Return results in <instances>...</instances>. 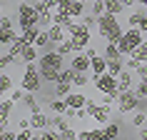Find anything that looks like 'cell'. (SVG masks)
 <instances>
[{
	"label": "cell",
	"mask_w": 147,
	"mask_h": 140,
	"mask_svg": "<svg viewBox=\"0 0 147 140\" xmlns=\"http://www.w3.org/2000/svg\"><path fill=\"white\" fill-rule=\"evenodd\" d=\"M92 60V65H90V70H92V78L95 75H102V73H107V58L105 55H95V58H90Z\"/></svg>",
	"instance_id": "obj_11"
},
{
	"label": "cell",
	"mask_w": 147,
	"mask_h": 140,
	"mask_svg": "<svg viewBox=\"0 0 147 140\" xmlns=\"http://www.w3.org/2000/svg\"><path fill=\"white\" fill-rule=\"evenodd\" d=\"M38 68H40V73H42V80H45V83H57L60 73L65 70V58H62L57 50H45V53H40V58H38Z\"/></svg>",
	"instance_id": "obj_1"
},
{
	"label": "cell",
	"mask_w": 147,
	"mask_h": 140,
	"mask_svg": "<svg viewBox=\"0 0 147 140\" xmlns=\"http://www.w3.org/2000/svg\"><path fill=\"white\" fill-rule=\"evenodd\" d=\"M80 20H82V25H85V28H90V30H92V28H97V15H92V13H85Z\"/></svg>",
	"instance_id": "obj_38"
},
{
	"label": "cell",
	"mask_w": 147,
	"mask_h": 140,
	"mask_svg": "<svg viewBox=\"0 0 147 140\" xmlns=\"http://www.w3.org/2000/svg\"><path fill=\"white\" fill-rule=\"evenodd\" d=\"M3 3H20V0H3Z\"/></svg>",
	"instance_id": "obj_54"
},
{
	"label": "cell",
	"mask_w": 147,
	"mask_h": 140,
	"mask_svg": "<svg viewBox=\"0 0 147 140\" xmlns=\"http://www.w3.org/2000/svg\"><path fill=\"white\" fill-rule=\"evenodd\" d=\"M3 140H18V133H13V130H3Z\"/></svg>",
	"instance_id": "obj_48"
},
{
	"label": "cell",
	"mask_w": 147,
	"mask_h": 140,
	"mask_svg": "<svg viewBox=\"0 0 147 140\" xmlns=\"http://www.w3.org/2000/svg\"><path fill=\"white\" fill-rule=\"evenodd\" d=\"M140 30H142V33H147V18L142 20V23H140Z\"/></svg>",
	"instance_id": "obj_52"
},
{
	"label": "cell",
	"mask_w": 147,
	"mask_h": 140,
	"mask_svg": "<svg viewBox=\"0 0 147 140\" xmlns=\"http://www.w3.org/2000/svg\"><path fill=\"white\" fill-rule=\"evenodd\" d=\"M38 138H42V140H62V138H60V130H50V128L40 130Z\"/></svg>",
	"instance_id": "obj_35"
},
{
	"label": "cell",
	"mask_w": 147,
	"mask_h": 140,
	"mask_svg": "<svg viewBox=\"0 0 147 140\" xmlns=\"http://www.w3.org/2000/svg\"><path fill=\"white\" fill-rule=\"evenodd\" d=\"M90 13L100 18L105 13V0H90Z\"/></svg>",
	"instance_id": "obj_36"
},
{
	"label": "cell",
	"mask_w": 147,
	"mask_h": 140,
	"mask_svg": "<svg viewBox=\"0 0 147 140\" xmlns=\"http://www.w3.org/2000/svg\"><path fill=\"white\" fill-rule=\"evenodd\" d=\"M30 3H35V0H30Z\"/></svg>",
	"instance_id": "obj_58"
},
{
	"label": "cell",
	"mask_w": 147,
	"mask_h": 140,
	"mask_svg": "<svg viewBox=\"0 0 147 140\" xmlns=\"http://www.w3.org/2000/svg\"><path fill=\"white\" fill-rule=\"evenodd\" d=\"M13 108H15V103L10 100V98H8V100H3V103H0V118H8V120H10Z\"/></svg>",
	"instance_id": "obj_34"
},
{
	"label": "cell",
	"mask_w": 147,
	"mask_h": 140,
	"mask_svg": "<svg viewBox=\"0 0 147 140\" xmlns=\"http://www.w3.org/2000/svg\"><path fill=\"white\" fill-rule=\"evenodd\" d=\"M40 30H42L40 25H30V28H23V30H20V35H23V40L28 43V45H32V43H35V38H38V33H40Z\"/></svg>",
	"instance_id": "obj_20"
},
{
	"label": "cell",
	"mask_w": 147,
	"mask_h": 140,
	"mask_svg": "<svg viewBox=\"0 0 147 140\" xmlns=\"http://www.w3.org/2000/svg\"><path fill=\"white\" fill-rule=\"evenodd\" d=\"M107 60H115V58H125L122 53H120V48H117V43H105V48L100 50Z\"/></svg>",
	"instance_id": "obj_19"
},
{
	"label": "cell",
	"mask_w": 147,
	"mask_h": 140,
	"mask_svg": "<svg viewBox=\"0 0 147 140\" xmlns=\"http://www.w3.org/2000/svg\"><path fill=\"white\" fill-rule=\"evenodd\" d=\"M65 100H67V108H75V110H80V108H85L87 98H85L82 93H70L67 98H65Z\"/></svg>",
	"instance_id": "obj_18"
},
{
	"label": "cell",
	"mask_w": 147,
	"mask_h": 140,
	"mask_svg": "<svg viewBox=\"0 0 147 140\" xmlns=\"http://www.w3.org/2000/svg\"><path fill=\"white\" fill-rule=\"evenodd\" d=\"M117 110H120V115L125 113H132V110H137V93L135 90H122L120 98H117Z\"/></svg>",
	"instance_id": "obj_8"
},
{
	"label": "cell",
	"mask_w": 147,
	"mask_h": 140,
	"mask_svg": "<svg viewBox=\"0 0 147 140\" xmlns=\"http://www.w3.org/2000/svg\"><path fill=\"white\" fill-rule=\"evenodd\" d=\"M120 3H122L125 8H132V5H137V0H120Z\"/></svg>",
	"instance_id": "obj_51"
},
{
	"label": "cell",
	"mask_w": 147,
	"mask_h": 140,
	"mask_svg": "<svg viewBox=\"0 0 147 140\" xmlns=\"http://www.w3.org/2000/svg\"><path fill=\"white\" fill-rule=\"evenodd\" d=\"M0 25H3V28H15L18 20H13L10 15H0Z\"/></svg>",
	"instance_id": "obj_42"
},
{
	"label": "cell",
	"mask_w": 147,
	"mask_h": 140,
	"mask_svg": "<svg viewBox=\"0 0 147 140\" xmlns=\"http://www.w3.org/2000/svg\"><path fill=\"white\" fill-rule=\"evenodd\" d=\"M40 58V48L38 45H25L20 53V63H38Z\"/></svg>",
	"instance_id": "obj_12"
},
{
	"label": "cell",
	"mask_w": 147,
	"mask_h": 140,
	"mask_svg": "<svg viewBox=\"0 0 147 140\" xmlns=\"http://www.w3.org/2000/svg\"><path fill=\"white\" fill-rule=\"evenodd\" d=\"M135 93H137L140 98H147V80H140L137 88H135Z\"/></svg>",
	"instance_id": "obj_43"
},
{
	"label": "cell",
	"mask_w": 147,
	"mask_h": 140,
	"mask_svg": "<svg viewBox=\"0 0 147 140\" xmlns=\"http://www.w3.org/2000/svg\"><path fill=\"white\" fill-rule=\"evenodd\" d=\"M145 33L140 30V28H127V30L122 33V38H120V43H117V48H120V53L127 58V55H132L135 50H137L142 43H145V38H142Z\"/></svg>",
	"instance_id": "obj_4"
},
{
	"label": "cell",
	"mask_w": 147,
	"mask_h": 140,
	"mask_svg": "<svg viewBox=\"0 0 147 140\" xmlns=\"http://www.w3.org/2000/svg\"><path fill=\"white\" fill-rule=\"evenodd\" d=\"M78 140H105V128H92V130H78Z\"/></svg>",
	"instance_id": "obj_13"
},
{
	"label": "cell",
	"mask_w": 147,
	"mask_h": 140,
	"mask_svg": "<svg viewBox=\"0 0 147 140\" xmlns=\"http://www.w3.org/2000/svg\"><path fill=\"white\" fill-rule=\"evenodd\" d=\"M32 8H35L38 15H40V13H45V10H47V0H35V3H32Z\"/></svg>",
	"instance_id": "obj_44"
},
{
	"label": "cell",
	"mask_w": 147,
	"mask_h": 140,
	"mask_svg": "<svg viewBox=\"0 0 147 140\" xmlns=\"http://www.w3.org/2000/svg\"><path fill=\"white\" fill-rule=\"evenodd\" d=\"M82 15H85V3L72 0V3H70V18H72V20H80Z\"/></svg>",
	"instance_id": "obj_24"
},
{
	"label": "cell",
	"mask_w": 147,
	"mask_h": 140,
	"mask_svg": "<svg viewBox=\"0 0 147 140\" xmlns=\"http://www.w3.org/2000/svg\"><path fill=\"white\" fill-rule=\"evenodd\" d=\"M145 18H147L145 10H132L130 18H127V25H130V28H140V23H142Z\"/></svg>",
	"instance_id": "obj_25"
},
{
	"label": "cell",
	"mask_w": 147,
	"mask_h": 140,
	"mask_svg": "<svg viewBox=\"0 0 147 140\" xmlns=\"http://www.w3.org/2000/svg\"><path fill=\"white\" fill-rule=\"evenodd\" d=\"M102 128H105V140H117L122 135V125L120 123H112V120H110V123H105Z\"/></svg>",
	"instance_id": "obj_15"
},
{
	"label": "cell",
	"mask_w": 147,
	"mask_h": 140,
	"mask_svg": "<svg viewBox=\"0 0 147 140\" xmlns=\"http://www.w3.org/2000/svg\"><path fill=\"white\" fill-rule=\"evenodd\" d=\"M55 50H57L62 58H67V55L72 53V43H70V38H67V40H60V43H55Z\"/></svg>",
	"instance_id": "obj_32"
},
{
	"label": "cell",
	"mask_w": 147,
	"mask_h": 140,
	"mask_svg": "<svg viewBox=\"0 0 147 140\" xmlns=\"http://www.w3.org/2000/svg\"><path fill=\"white\" fill-rule=\"evenodd\" d=\"M53 93H55V98H67V95L72 93V83H67V80H57L55 88H53Z\"/></svg>",
	"instance_id": "obj_16"
},
{
	"label": "cell",
	"mask_w": 147,
	"mask_h": 140,
	"mask_svg": "<svg viewBox=\"0 0 147 140\" xmlns=\"http://www.w3.org/2000/svg\"><path fill=\"white\" fill-rule=\"evenodd\" d=\"M70 65H72L75 70H80V73H87V70H90V65H92V60H90V55L82 50V53H75V55H72Z\"/></svg>",
	"instance_id": "obj_9"
},
{
	"label": "cell",
	"mask_w": 147,
	"mask_h": 140,
	"mask_svg": "<svg viewBox=\"0 0 147 140\" xmlns=\"http://www.w3.org/2000/svg\"><path fill=\"white\" fill-rule=\"evenodd\" d=\"M60 138L62 140H78V130H72V128H65V130H60Z\"/></svg>",
	"instance_id": "obj_41"
},
{
	"label": "cell",
	"mask_w": 147,
	"mask_h": 140,
	"mask_svg": "<svg viewBox=\"0 0 147 140\" xmlns=\"http://www.w3.org/2000/svg\"><path fill=\"white\" fill-rule=\"evenodd\" d=\"M117 98H120V90H115V93H102V103L105 105H117Z\"/></svg>",
	"instance_id": "obj_39"
},
{
	"label": "cell",
	"mask_w": 147,
	"mask_h": 140,
	"mask_svg": "<svg viewBox=\"0 0 147 140\" xmlns=\"http://www.w3.org/2000/svg\"><path fill=\"white\" fill-rule=\"evenodd\" d=\"M13 90V78H10L5 70H0V95H5Z\"/></svg>",
	"instance_id": "obj_26"
},
{
	"label": "cell",
	"mask_w": 147,
	"mask_h": 140,
	"mask_svg": "<svg viewBox=\"0 0 147 140\" xmlns=\"http://www.w3.org/2000/svg\"><path fill=\"white\" fill-rule=\"evenodd\" d=\"M13 63H18V60H15V58H13V55L8 53V50H5V53L0 55V70H8L10 65H13Z\"/></svg>",
	"instance_id": "obj_37"
},
{
	"label": "cell",
	"mask_w": 147,
	"mask_h": 140,
	"mask_svg": "<svg viewBox=\"0 0 147 140\" xmlns=\"http://www.w3.org/2000/svg\"><path fill=\"white\" fill-rule=\"evenodd\" d=\"M38 25L42 30H47L50 25H53V10H45V13H40L38 15Z\"/></svg>",
	"instance_id": "obj_31"
},
{
	"label": "cell",
	"mask_w": 147,
	"mask_h": 140,
	"mask_svg": "<svg viewBox=\"0 0 147 140\" xmlns=\"http://www.w3.org/2000/svg\"><path fill=\"white\" fill-rule=\"evenodd\" d=\"M25 45H28V43L23 40V35H18V38H15V40H13V43L8 45V53L13 55L15 60H20V53H23V48H25Z\"/></svg>",
	"instance_id": "obj_17"
},
{
	"label": "cell",
	"mask_w": 147,
	"mask_h": 140,
	"mask_svg": "<svg viewBox=\"0 0 147 140\" xmlns=\"http://www.w3.org/2000/svg\"><path fill=\"white\" fill-rule=\"evenodd\" d=\"M125 10V5L120 0H105V13H112V15H120Z\"/></svg>",
	"instance_id": "obj_29"
},
{
	"label": "cell",
	"mask_w": 147,
	"mask_h": 140,
	"mask_svg": "<svg viewBox=\"0 0 147 140\" xmlns=\"http://www.w3.org/2000/svg\"><path fill=\"white\" fill-rule=\"evenodd\" d=\"M65 28H62V25H57V23H53L50 25V28H47V35H50V40H53V43H60V40H65Z\"/></svg>",
	"instance_id": "obj_21"
},
{
	"label": "cell",
	"mask_w": 147,
	"mask_h": 140,
	"mask_svg": "<svg viewBox=\"0 0 147 140\" xmlns=\"http://www.w3.org/2000/svg\"><path fill=\"white\" fill-rule=\"evenodd\" d=\"M87 83H90L87 73H80V70H75V75H72V85H78V88H85Z\"/></svg>",
	"instance_id": "obj_33"
},
{
	"label": "cell",
	"mask_w": 147,
	"mask_h": 140,
	"mask_svg": "<svg viewBox=\"0 0 147 140\" xmlns=\"http://www.w3.org/2000/svg\"><path fill=\"white\" fill-rule=\"evenodd\" d=\"M132 58H137L140 63H147V45H145V43H142V45H140L137 50L132 53Z\"/></svg>",
	"instance_id": "obj_40"
},
{
	"label": "cell",
	"mask_w": 147,
	"mask_h": 140,
	"mask_svg": "<svg viewBox=\"0 0 147 140\" xmlns=\"http://www.w3.org/2000/svg\"><path fill=\"white\" fill-rule=\"evenodd\" d=\"M0 13H3V5H0Z\"/></svg>",
	"instance_id": "obj_56"
},
{
	"label": "cell",
	"mask_w": 147,
	"mask_h": 140,
	"mask_svg": "<svg viewBox=\"0 0 147 140\" xmlns=\"http://www.w3.org/2000/svg\"><path fill=\"white\" fill-rule=\"evenodd\" d=\"M137 5H142V8H147V0H137Z\"/></svg>",
	"instance_id": "obj_53"
},
{
	"label": "cell",
	"mask_w": 147,
	"mask_h": 140,
	"mask_svg": "<svg viewBox=\"0 0 147 140\" xmlns=\"http://www.w3.org/2000/svg\"><path fill=\"white\" fill-rule=\"evenodd\" d=\"M18 35H20V33H18L15 28H3V25H0V43H3V45H10Z\"/></svg>",
	"instance_id": "obj_22"
},
{
	"label": "cell",
	"mask_w": 147,
	"mask_h": 140,
	"mask_svg": "<svg viewBox=\"0 0 147 140\" xmlns=\"http://www.w3.org/2000/svg\"><path fill=\"white\" fill-rule=\"evenodd\" d=\"M50 110L65 115V110H67V100H65V98H53V100H50Z\"/></svg>",
	"instance_id": "obj_30"
},
{
	"label": "cell",
	"mask_w": 147,
	"mask_h": 140,
	"mask_svg": "<svg viewBox=\"0 0 147 140\" xmlns=\"http://www.w3.org/2000/svg\"><path fill=\"white\" fill-rule=\"evenodd\" d=\"M35 95H38V93H25L23 95V105L30 110V113H38V110H40V103H38Z\"/></svg>",
	"instance_id": "obj_23"
},
{
	"label": "cell",
	"mask_w": 147,
	"mask_h": 140,
	"mask_svg": "<svg viewBox=\"0 0 147 140\" xmlns=\"http://www.w3.org/2000/svg\"><path fill=\"white\" fill-rule=\"evenodd\" d=\"M145 45H147V38H145Z\"/></svg>",
	"instance_id": "obj_57"
},
{
	"label": "cell",
	"mask_w": 147,
	"mask_h": 140,
	"mask_svg": "<svg viewBox=\"0 0 147 140\" xmlns=\"http://www.w3.org/2000/svg\"><path fill=\"white\" fill-rule=\"evenodd\" d=\"M130 125H132V128H142V125H147V110H135Z\"/></svg>",
	"instance_id": "obj_28"
},
{
	"label": "cell",
	"mask_w": 147,
	"mask_h": 140,
	"mask_svg": "<svg viewBox=\"0 0 147 140\" xmlns=\"http://www.w3.org/2000/svg\"><path fill=\"white\" fill-rule=\"evenodd\" d=\"M135 73H137V78H140V80H147V63H140Z\"/></svg>",
	"instance_id": "obj_46"
},
{
	"label": "cell",
	"mask_w": 147,
	"mask_h": 140,
	"mask_svg": "<svg viewBox=\"0 0 147 140\" xmlns=\"http://www.w3.org/2000/svg\"><path fill=\"white\" fill-rule=\"evenodd\" d=\"M80 3H90V0H80Z\"/></svg>",
	"instance_id": "obj_55"
},
{
	"label": "cell",
	"mask_w": 147,
	"mask_h": 140,
	"mask_svg": "<svg viewBox=\"0 0 147 140\" xmlns=\"http://www.w3.org/2000/svg\"><path fill=\"white\" fill-rule=\"evenodd\" d=\"M85 53L90 55V58H95V55H100V50H97V48H90V45H87V48H85Z\"/></svg>",
	"instance_id": "obj_50"
},
{
	"label": "cell",
	"mask_w": 147,
	"mask_h": 140,
	"mask_svg": "<svg viewBox=\"0 0 147 140\" xmlns=\"http://www.w3.org/2000/svg\"><path fill=\"white\" fill-rule=\"evenodd\" d=\"M30 128L32 130H45V128H50V118L42 113V110H38V113H30Z\"/></svg>",
	"instance_id": "obj_10"
},
{
	"label": "cell",
	"mask_w": 147,
	"mask_h": 140,
	"mask_svg": "<svg viewBox=\"0 0 147 140\" xmlns=\"http://www.w3.org/2000/svg\"><path fill=\"white\" fill-rule=\"evenodd\" d=\"M23 128H30V118H20L18 120V130H23Z\"/></svg>",
	"instance_id": "obj_49"
},
{
	"label": "cell",
	"mask_w": 147,
	"mask_h": 140,
	"mask_svg": "<svg viewBox=\"0 0 147 140\" xmlns=\"http://www.w3.org/2000/svg\"><path fill=\"white\" fill-rule=\"evenodd\" d=\"M92 85L97 93H115L117 90V75H112V73H102V75H95L92 78Z\"/></svg>",
	"instance_id": "obj_7"
},
{
	"label": "cell",
	"mask_w": 147,
	"mask_h": 140,
	"mask_svg": "<svg viewBox=\"0 0 147 140\" xmlns=\"http://www.w3.org/2000/svg\"><path fill=\"white\" fill-rule=\"evenodd\" d=\"M85 110H87V115L92 118L95 123H100V125L110 123V115H112V105H105V103H95L92 98H87Z\"/></svg>",
	"instance_id": "obj_5"
},
{
	"label": "cell",
	"mask_w": 147,
	"mask_h": 140,
	"mask_svg": "<svg viewBox=\"0 0 147 140\" xmlns=\"http://www.w3.org/2000/svg\"><path fill=\"white\" fill-rule=\"evenodd\" d=\"M45 85L42 80V73H40L38 63H25V70H23V78H20V88L25 93H40Z\"/></svg>",
	"instance_id": "obj_3"
},
{
	"label": "cell",
	"mask_w": 147,
	"mask_h": 140,
	"mask_svg": "<svg viewBox=\"0 0 147 140\" xmlns=\"http://www.w3.org/2000/svg\"><path fill=\"white\" fill-rule=\"evenodd\" d=\"M137 65H140V60H137V58L127 55V60H125V68H130V70H137Z\"/></svg>",
	"instance_id": "obj_47"
},
{
	"label": "cell",
	"mask_w": 147,
	"mask_h": 140,
	"mask_svg": "<svg viewBox=\"0 0 147 140\" xmlns=\"http://www.w3.org/2000/svg\"><path fill=\"white\" fill-rule=\"evenodd\" d=\"M18 28H30V25H38V13L32 8V3H18V13H15Z\"/></svg>",
	"instance_id": "obj_6"
},
{
	"label": "cell",
	"mask_w": 147,
	"mask_h": 140,
	"mask_svg": "<svg viewBox=\"0 0 147 140\" xmlns=\"http://www.w3.org/2000/svg\"><path fill=\"white\" fill-rule=\"evenodd\" d=\"M23 95H25L23 88H18V90H10V100H13V103H20V100H23Z\"/></svg>",
	"instance_id": "obj_45"
},
{
	"label": "cell",
	"mask_w": 147,
	"mask_h": 140,
	"mask_svg": "<svg viewBox=\"0 0 147 140\" xmlns=\"http://www.w3.org/2000/svg\"><path fill=\"white\" fill-rule=\"evenodd\" d=\"M132 88V70L130 68H125L120 75H117V90L122 93V90H130Z\"/></svg>",
	"instance_id": "obj_14"
},
{
	"label": "cell",
	"mask_w": 147,
	"mask_h": 140,
	"mask_svg": "<svg viewBox=\"0 0 147 140\" xmlns=\"http://www.w3.org/2000/svg\"><path fill=\"white\" fill-rule=\"evenodd\" d=\"M97 33H100L102 40H107V43H120V38H122V25H120V20H117V15H112V13H102L100 18H97Z\"/></svg>",
	"instance_id": "obj_2"
},
{
	"label": "cell",
	"mask_w": 147,
	"mask_h": 140,
	"mask_svg": "<svg viewBox=\"0 0 147 140\" xmlns=\"http://www.w3.org/2000/svg\"><path fill=\"white\" fill-rule=\"evenodd\" d=\"M125 70V58H115V60H107V73L112 75H120Z\"/></svg>",
	"instance_id": "obj_27"
}]
</instances>
